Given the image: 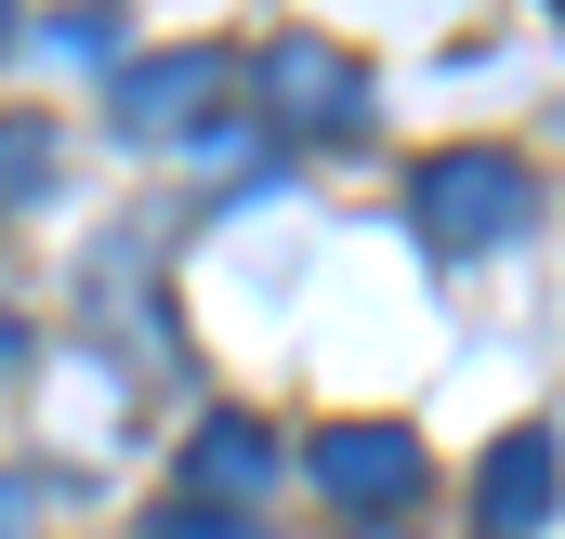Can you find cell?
Segmentation results:
<instances>
[{
  "instance_id": "cell-1",
  "label": "cell",
  "mask_w": 565,
  "mask_h": 539,
  "mask_svg": "<svg viewBox=\"0 0 565 539\" xmlns=\"http://www.w3.org/2000/svg\"><path fill=\"white\" fill-rule=\"evenodd\" d=\"M408 211H422L434 251H500V237L540 211V184H526V158H500V145H447V158H422Z\"/></svg>"
},
{
  "instance_id": "cell-2",
  "label": "cell",
  "mask_w": 565,
  "mask_h": 539,
  "mask_svg": "<svg viewBox=\"0 0 565 539\" xmlns=\"http://www.w3.org/2000/svg\"><path fill=\"white\" fill-rule=\"evenodd\" d=\"M250 93H264V119L277 133H355V106H369V66L342 53V40H316V27H289L250 53Z\"/></svg>"
},
{
  "instance_id": "cell-3",
  "label": "cell",
  "mask_w": 565,
  "mask_h": 539,
  "mask_svg": "<svg viewBox=\"0 0 565 539\" xmlns=\"http://www.w3.org/2000/svg\"><path fill=\"white\" fill-rule=\"evenodd\" d=\"M316 487L342 514H395V500H422V434L408 421H329L316 434Z\"/></svg>"
},
{
  "instance_id": "cell-4",
  "label": "cell",
  "mask_w": 565,
  "mask_h": 539,
  "mask_svg": "<svg viewBox=\"0 0 565 539\" xmlns=\"http://www.w3.org/2000/svg\"><path fill=\"white\" fill-rule=\"evenodd\" d=\"M224 53L211 40H184V53H132L119 66V133H198V106H224Z\"/></svg>"
},
{
  "instance_id": "cell-5",
  "label": "cell",
  "mask_w": 565,
  "mask_h": 539,
  "mask_svg": "<svg viewBox=\"0 0 565 539\" xmlns=\"http://www.w3.org/2000/svg\"><path fill=\"white\" fill-rule=\"evenodd\" d=\"M565 500V461L553 434H500L487 447V487H473V514H487V539H540V514Z\"/></svg>"
},
{
  "instance_id": "cell-6",
  "label": "cell",
  "mask_w": 565,
  "mask_h": 539,
  "mask_svg": "<svg viewBox=\"0 0 565 539\" xmlns=\"http://www.w3.org/2000/svg\"><path fill=\"white\" fill-rule=\"evenodd\" d=\"M277 474V434L250 421V408H224V421H198L184 434V487L211 500V514H250V487Z\"/></svg>"
},
{
  "instance_id": "cell-7",
  "label": "cell",
  "mask_w": 565,
  "mask_h": 539,
  "mask_svg": "<svg viewBox=\"0 0 565 539\" xmlns=\"http://www.w3.org/2000/svg\"><path fill=\"white\" fill-rule=\"evenodd\" d=\"M40 171H53V133L40 119H0V198H26Z\"/></svg>"
},
{
  "instance_id": "cell-8",
  "label": "cell",
  "mask_w": 565,
  "mask_h": 539,
  "mask_svg": "<svg viewBox=\"0 0 565 539\" xmlns=\"http://www.w3.org/2000/svg\"><path fill=\"white\" fill-rule=\"evenodd\" d=\"M145 539H264V527H250V514H211V500H171Z\"/></svg>"
},
{
  "instance_id": "cell-9",
  "label": "cell",
  "mask_w": 565,
  "mask_h": 539,
  "mask_svg": "<svg viewBox=\"0 0 565 539\" xmlns=\"http://www.w3.org/2000/svg\"><path fill=\"white\" fill-rule=\"evenodd\" d=\"M26 514H40V500H26V474H0V539H26Z\"/></svg>"
},
{
  "instance_id": "cell-10",
  "label": "cell",
  "mask_w": 565,
  "mask_h": 539,
  "mask_svg": "<svg viewBox=\"0 0 565 539\" xmlns=\"http://www.w3.org/2000/svg\"><path fill=\"white\" fill-rule=\"evenodd\" d=\"M0 40H13V27H0Z\"/></svg>"
},
{
  "instance_id": "cell-11",
  "label": "cell",
  "mask_w": 565,
  "mask_h": 539,
  "mask_svg": "<svg viewBox=\"0 0 565 539\" xmlns=\"http://www.w3.org/2000/svg\"><path fill=\"white\" fill-rule=\"evenodd\" d=\"M369 539H382V527H369Z\"/></svg>"
}]
</instances>
